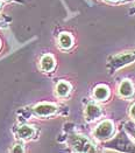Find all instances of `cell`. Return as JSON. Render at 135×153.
Returning <instances> with one entry per match:
<instances>
[{
  "label": "cell",
  "mask_w": 135,
  "mask_h": 153,
  "mask_svg": "<svg viewBox=\"0 0 135 153\" xmlns=\"http://www.w3.org/2000/svg\"><path fill=\"white\" fill-rule=\"evenodd\" d=\"M4 1H6V0H4Z\"/></svg>",
  "instance_id": "cell-17"
},
{
  "label": "cell",
  "mask_w": 135,
  "mask_h": 153,
  "mask_svg": "<svg viewBox=\"0 0 135 153\" xmlns=\"http://www.w3.org/2000/svg\"><path fill=\"white\" fill-rule=\"evenodd\" d=\"M119 94L122 97H131L134 94V88H133L132 82L128 81V79L122 81L121 84H120V87H119Z\"/></svg>",
  "instance_id": "cell-6"
},
{
  "label": "cell",
  "mask_w": 135,
  "mask_h": 153,
  "mask_svg": "<svg viewBox=\"0 0 135 153\" xmlns=\"http://www.w3.org/2000/svg\"><path fill=\"white\" fill-rule=\"evenodd\" d=\"M114 133V124L111 120H104L94 130V137L99 140L110 139Z\"/></svg>",
  "instance_id": "cell-3"
},
{
  "label": "cell",
  "mask_w": 135,
  "mask_h": 153,
  "mask_svg": "<svg viewBox=\"0 0 135 153\" xmlns=\"http://www.w3.org/2000/svg\"><path fill=\"white\" fill-rule=\"evenodd\" d=\"M24 151H25V149H24V145L22 144H16L12 149L13 153H20V152H24Z\"/></svg>",
  "instance_id": "cell-12"
},
{
  "label": "cell",
  "mask_w": 135,
  "mask_h": 153,
  "mask_svg": "<svg viewBox=\"0 0 135 153\" xmlns=\"http://www.w3.org/2000/svg\"><path fill=\"white\" fill-rule=\"evenodd\" d=\"M0 26H1V25H0Z\"/></svg>",
  "instance_id": "cell-18"
},
{
  "label": "cell",
  "mask_w": 135,
  "mask_h": 153,
  "mask_svg": "<svg viewBox=\"0 0 135 153\" xmlns=\"http://www.w3.org/2000/svg\"><path fill=\"white\" fill-rule=\"evenodd\" d=\"M57 108L49 103H41L34 108V112L37 116H51L56 112Z\"/></svg>",
  "instance_id": "cell-4"
},
{
  "label": "cell",
  "mask_w": 135,
  "mask_h": 153,
  "mask_svg": "<svg viewBox=\"0 0 135 153\" xmlns=\"http://www.w3.org/2000/svg\"><path fill=\"white\" fill-rule=\"evenodd\" d=\"M132 136H133V138H134V140H135V130L132 131Z\"/></svg>",
  "instance_id": "cell-14"
},
{
  "label": "cell",
  "mask_w": 135,
  "mask_h": 153,
  "mask_svg": "<svg viewBox=\"0 0 135 153\" xmlns=\"http://www.w3.org/2000/svg\"><path fill=\"white\" fill-rule=\"evenodd\" d=\"M93 96L98 101H105L110 96V89L106 85H98L93 91Z\"/></svg>",
  "instance_id": "cell-7"
},
{
  "label": "cell",
  "mask_w": 135,
  "mask_h": 153,
  "mask_svg": "<svg viewBox=\"0 0 135 153\" xmlns=\"http://www.w3.org/2000/svg\"><path fill=\"white\" fill-rule=\"evenodd\" d=\"M41 69L44 70V71H51L54 68H55V60L51 55H44L42 59H41Z\"/></svg>",
  "instance_id": "cell-8"
},
{
  "label": "cell",
  "mask_w": 135,
  "mask_h": 153,
  "mask_svg": "<svg viewBox=\"0 0 135 153\" xmlns=\"http://www.w3.org/2000/svg\"><path fill=\"white\" fill-rule=\"evenodd\" d=\"M101 116V109L99 108L97 104H89L86 106V110H85V117H86V120L89 122H92V120H96L98 119L99 117Z\"/></svg>",
  "instance_id": "cell-5"
},
{
  "label": "cell",
  "mask_w": 135,
  "mask_h": 153,
  "mask_svg": "<svg viewBox=\"0 0 135 153\" xmlns=\"http://www.w3.org/2000/svg\"><path fill=\"white\" fill-rule=\"evenodd\" d=\"M131 116H132L133 119H135V104H133L131 106Z\"/></svg>",
  "instance_id": "cell-13"
},
{
  "label": "cell",
  "mask_w": 135,
  "mask_h": 153,
  "mask_svg": "<svg viewBox=\"0 0 135 153\" xmlns=\"http://www.w3.org/2000/svg\"><path fill=\"white\" fill-rule=\"evenodd\" d=\"M33 134H34V128L29 125L20 126V128L18 130V137L20 139H29L33 137Z\"/></svg>",
  "instance_id": "cell-9"
},
{
  "label": "cell",
  "mask_w": 135,
  "mask_h": 153,
  "mask_svg": "<svg viewBox=\"0 0 135 153\" xmlns=\"http://www.w3.org/2000/svg\"><path fill=\"white\" fill-rule=\"evenodd\" d=\"M70 90H71L70 84H69L68 82H64V81H61V82L57 84V87H56V92H57V95H58L60 97H65V96H68L69 92H70Z\"/></svg>",
  "instance_id": "cell-11"
},
{
  "label": "cell",
  "mask_w": 135,
  "mask_h": 153,
  "mask_svg": "<svg viewBox=\"0 0 135 153\" xmlns=\"http://www.w3.org/2000/svg\"><path fill=\"white\" fill-rule=\"evenodd\" d=\"M70 145L77 152H94L93 145L82 136H71Z\"/></svg>",
  "instance_id": "cell-2"
},
{
  "label": "cell",
  "mask_w": 135,
  "mask_h": 153,
  "mask_svg": "<svg viewBox=\"0 0 135 153\" xmlns=\"http://www.w3.org/2000/svg\"><path fill=\"white\" fill-rule=\"evenodd\" d=\"M58 42H60V46H61L63 49H69L71 46H72V36L68 33H62L58 38Z\"/></svg>",
  "instance_id": "cell-10"
},
{
  "label": "cell",
  "mask_w": 135,
  "mask_h": 153,
  "mask_svg": "<svg viewBox=\"0 0 135 153\" xmlns=\"http://www.w3.org/2000/svg\"><path fill=\"white\" fill-rule=\"evenodd\" d=\"M111 1H118V0H111Z\"/></svg>",
  "instance_id": "cell-15"
},
{
  "label": "cell",
  "mask_w": 135,
  "mask_h": 153,
  "mask_svg": "<svg viewBox=\"0 0 135 153\" xmlns=\"http://www.w3.org/2000/svg\"><path fill=\"white\" fill-rule=\"evenodd\" d=\"M133 61H135V51L121 53V54H118V55H115L111 59L108 68H110L111 71H114V70L121 68L123 65L132 63Z\"/></svg>",
  "instance_id": "cell-1"
},
{
  "label": "cell",
  "mask_w": 135,
  "mask_h": 153,
  "mask_svg": "<svg viewBox=\"0 0 135 153\" xmlns=\"http://www.w3.org/2000/svg\"><path fill=\"white\" fill-rule=\"evenodd\" d=\"M0 10H1V4H0Z\"/></svg>",
  "instance_id": "cell-16"
}]
</instances>
